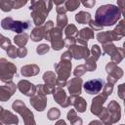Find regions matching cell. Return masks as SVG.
Segmentation results:
<instances>
[{"mask_svg":"<svg viewBox=\"0 0 125 125\" xmlns=\"http://www.w3.org/2000/svg\"><path fill=\"white\" fill-rule=\"evenodd\" d=\"M121 17V11L118 6L113 4H104L100 6L95 14V21L103 27L115 24Z\"/></svg>","mask_w":125,"mask_h":125,"instance_id":"cell-1","label":"cell"},{"mask_svg":"<svg viewBox=\"0 0 125 125\" xmlns=\"http://www.w3.org/2000/svg\"><path fill=\"white\" fill-rule=\"evenodd\" d=\"M53 2L52 1H31L29 10L31 11V18L33 21V23L35 26H42L45 24L46 18L49 14V12L53 8Z\"/></svg>","mask_w":125,"mask_h":125,"instance_id":"cell-2","label":"cell"},{"mask_svg":"<svg viewBox=\"0 0 125 125\" xmlns=\"http://www.w3.org/2000/svg\"><path fill=\"white\" fill-rule=\"evenodd\" d=\"M71 61L61 60L60 62L54 64L55 71L57 73V86L63 88L67 85V79L70 76L71 70Z\"/></svg>","mask_w":125,"mask_h":125,"instance_id":"cell-3","label":"cell"},{"mask_svg":"<svg viewBox=\"0 0 125 125\" xmlns=\"http://www.w3.org/2000/svg\"><path fill=\"white\" fill-rule=\"evenodd\" d=\"M12 108L22 117L24 125H36L32 111L26 107L25 104L22 101H21V100L14 101L12 104Z\"/></svg>","mask_w":125,"mask_h":125,"instance_id":"cell-4","label":"cell"},{"mask_svg":"<svg viewBox=\"0 0 125 125\" xmlns=\"http://www.w3.org/2000/svg\"><path fill=\"white\" fill-rule=\"evenodd\" d=\"M15 74L17 75V66L4 58L0 59V80L8 83L12 81Z\"/></svg>","mask_w":125,"mask_h":125,"instance_id":"cell-5","label":"cell"},{"mask_svg":"<svg viewBox=\"0 0 125 125\" xmlns=\"http://www.w3.org/2000/svg\"><path fill=\"white\" fill-rule=\"evenodd\" d=\"M105 71L107 73V78L106 81L115 83L117 82V80H119L122 76H123V69L121 67H119L115 62H107L105 65Z\"/></svg>","mask_w":125,"mask_h":125,"instance_id":"cell-6","label":"cell"},{"mask_svg":"<svg viewBox=\"0 0 125 125\" xmlns=\"http://www.w3.org/2000/svg\"><path fill=\"white\" fill-rule=\"evenodd\" d=\"M51 47L55 51H60L65 46V42L62 39V30L58 28L57 26L51 32Z\"/></svg>","mask_w":125,"mask_h":125,"instance_id":"cell-7","label":"cell"},{"mask_svg":"<svg viewBox=\"0 0 125 125\" xmlns=\"http://www.w3.org/2000/svg\"><path fill=\"white\" fill-rule=\"evenodd\" d=\"M104 80L101 78H96V79H91L89 81H86L83 85L84 90L87 94L89 95H96L99 94L102 89L104 88Z\"/></svg>","mask_w":125,"mask_h":125,"instance_id":"cell-8","label":"cell"},{"mask_svg":"<svg viewBox=\"0 0 125 125\" xmlns=\"http://www.w3.org/2000/svg\"><path fill=\"white\" fill-rule=\"evenodd\" d=\"M53 97H54L55 102L62 107H67L71 104L70 96H67L65 91L62 87H59V86L56 87V89L53 93Z\"/></svg>","mask_w":125,"mask_h":125,"instance_id":"cell-9","label":"cell"},{"mask_svg":"<svg viewBox=\"0 0 125 125\" xmlns=\"http://www.w3.org/2000/svg\"><path fill=\"white\" fill-rule=\"evenodd\" d=\"M68 51L71 53L72 58L75 60H87L91 55V52L88 49V47L77 44L68 47Z\"/></svg>","mask_w":125,"mask_h":125,"instance_id":"cell-10","label":"cell"},{"mask_svg":"<svg viewBox=\"0 0 125 125\" xmlns=\"http://www.w3.org/2000/svg\"><path fill=\"white\" fill-rule=\"evenodd\" d=\"M17 88H18V86L13 81H10L8 83L1 85L0 86V101L1 102L8 101L15 94Z\"/></svg>","mask_w":125,"mask_h":125,"instance_id":"cell-11","label":"cell"},{"mask_svg":"<svg viewBox=\"0 0 125 125\" xmlns=\"http://www.w3.org/2000/svg\"><path fill=\"white\" fill-rule=\"evenodd\" d=\"M29 103L31 106L37 111H43L47 105V98L45 95L36 92L35 95L29 99Z\"/></svg>","mask_w":125,"mask_h":125,"instance_id":"cell-12","label":"cell"},{"mask_svg":"<svg viewBox=\"0 0 125 125\" xmlns=\"http://www.w3.org/2000/svg\"><path fill=\"white\" fill-rule=\"evenodd\" d=\"M18 89L20 90V92L27 97H32L35 95L36 93V85L32 84L31 82L27 81V80H20L17 84Z\"/></svg>","mask_w":125,"mask_h":125,"instance_id":"cell-13","label":"cell"},{"mask_svg":"<svg viewBox=\"0 0 125 125\" xmlns=\"http://www.w3.org/2000/svg\"><path fill=\"white\" fill-rule=\"evenodd\" d=\"M107 97H105L103 94H100L98 96H96L93 100H92V104H91V112L94 115L99 116L103 110V105L104 104V102L106 101Z\"/></svg>","mask_w":125,"mask_h":125,"instance_id":"cell-14","label":"cell"},{"mask_svg":"<svg viewBox=\"0 0 125 125\" xmlns=\"http://www.w3.org/2000/svg\"><path fill=\"white\" fill-rule=\"evenodd\" d=\"M83 81L80 77H74L67 82V89L70 96H79L82 91Z\"/></svg>","mask_w":125,"mask_h":125,"instance_id":"cell-15","label":"cell"},{"mask_svg":"<svg viewBox=\"0 0 125 125\" xmlns=\"http://www.w3.org/2000/svg\"><path fill=\"white\" fill-rule=\"evenodd\" d=\"M94 36H95L94 31H93L90 27H84V28H82V29H80V30L78 31L76 40H77V42H78L79 44H81L82 46L87 47V46H88V40L93 39Z\"/></svg>","mask_w":125,"mask_h":125,"instance_id":"cell-16","label":"cell"},{"mask_svg":"<svg viewBox=\"0 0 125 125\" xmlns=\"http://www.w3.org/2000/svg\"><path fill=\"white\" fill-rule=\"evenodd\" d=\"M0 120L5 125H17L19 124V118L9 110L0 107Z\"/></svg>","mask_w":125,"mask_h":125,"instance_id":"cell-17","label":"cell"},{"mask_svg":"<svg viewBox=\"0 0 125 125\" xmlns=\"http://www.w3.org/2000/svg\"><path fill=\"white\" fill-rule=\"evenodd\" d=\"M121 38H119L113 30H108V31H102L97 34V40L104 44L107 43H112V41H119Z\"/></svg>","mask_w":125,"mask_h":125,"instance_id":"cell-18","label":"cell"},{"mask_svg":"<svg viewBox=\"0 0 125 125\" xmlns=\"http://www.w3.org/2000/svg\"><path fill=\"white\" fill-rule=\"evenodd\" d=\"M108 111H109V114H110V117H111V121L112 123H117L120 118H121V108H120V104L112 100L109 102L108 105L106 106Z\"/></svg>","mask_w":125,"mask_h":125,"instance_id":"cell-19","label":"cell"},{"mask_svg":"<svg viewBox=\"0 0 125 125\" xmlns=\"http://www.w3.org/2000/svg\"><path fill=\"white\" fill-rule=\"evenodd\" d=\"M71 104L74 106L75 110L78 112H84L87 107V102L80 96H70Z\"/></svg>","mask_w":125,"mask_h":125,"instance_id":"cell-20","label":"cell"},{"mask_svg":"<svg viewBox=\"0 0 125 125\" xmlns=\"http://www.w3.org/2000/svg\"><path fill=\"white\" fill-rule=\"evenodd\" d=\"M40 72V68L37 64H26L23 65L21 68V74L24 77H31V76H35Z\"/></svg>","mask_w":125,"mask_h":125,"instance_id":"cell-21","label":"cell"},{"mask_svg":"<svg viewBox=\"0 0 125 125\" xmlns=\"http://www.w3.org/2000/svg\"><path fill=\"white\" fill-rule=\"evenodd\" d=\"M31 22L29 21H14L13 26H12V31L18 33V34H21L23 33V31H25L26 29H28L30 27Z\"/></svg>","mask_w":125,"mask_h":125,"instance_id":"cell-22","label":"cell"},{"mask_svg":"<svg viewBox=\"0 0 125 125\" xmlns=\"http://www.w3.org/2000/svg\"><path fill=\"white\" fill-rule=\"evenodd\" d=\"M44 36H45V29H44V25L42 26H35L31 33H30V38L33 42H39L41 40L44 39Z\"/></svg>","mask_w":125,"mask_h":125,"instance_id":"cell-23","label":"cell"},{"mask_svg":"<svg viewBox=\"0 0 125 125\" xmlns=\"http://www.w3.org/2000/svg\"><path fill=\"white\" fill-rule=\"evenodd\" d=\"M43 80H44V83L50 87H53V88H56L57 87V76L55 74V72L53 71H46L44 74H43Z\"/></svg>","mask_w":125,"mask_h":125,"instance_id":"cell-24","label":"cell"},{"mask_svg":"<svg viewBox=\"0 0 125 125\" xmlns=\"http://www.w3.org/2000/svg\"><path fill=\"white\" fill-rule=\"evenodd\" d=\"M75 21L80 23V24H86L89 23L92 19H91V14L85 11H80L75 15Z\"/></svg>","mask_w":125,"mask_h":125,"instance_id":"cell-25","label":"cell"},{"mask_svg":"<svg viewBox=\"0 0 125 125\" xmlns=\"http://www.w3.org/2000/svg\"><path fill=\"white\" fill-rule=\"evenodd\" d=\"M67 119L71 125H82L83 124L82 118L77 115L75 109H70L67 112Z\"/></svg>","mask_w":125,"mask_h":125,"instance_id":"cell-26","label":"cell"},{"mask_svg":"<svg viewBox=\"0 0 125 125\" xmlns=\"http://www.w3.org/2000/svg\"><path fill=\"white\" fill-rule=\"evenodd\" d=\"M124 58H125V50L123 48H117L115 50V52L110 56L111 62H115L116 64H118L119 62H121Z\"/></svg>","mask_w":125,"mask_h":125,"instance_id":"cell-27","label":"cell"},{"mask_svg":"<svg viewBox=\"0 0 125 125\" xmlns=\"http://www.w3.org/2000/svg\"><path fill=\"white\" fill-rule=\"evenodd\" d=\"M27 41H28V34L25 33V32H23V33H21V34H17V35H15V37H14V42H15L16 45H18L20 48H21V47H24V46L26 45Z\"/></svg>","mask_w":125,"mask_h":125,"instance_id":"cell-28","label":"cell"},{"mask_svg":"<svg viewBox=\"0 0 125 125\" xmlns=\"http://www.w3.org/2000/svg\"><path fill=\"white\" fill-rule=\"evenodd\" d=\"M101 121L104 123V125H108V124H113L112 121H111V117H110V114H109V111L107 109V107H104L101 114L99 115Z\"/></svg>","mask_w":125,"mask_h":125,"instance_id":"cell-29","label":"cell"},{"mask_svg":"<svg viewBox=\"0 0 125 125\" xmlns=\"http://www.w3.org/2000/svg\"><path fill=\"white\" fill-rule=\"evenodd\" d=\"M113 31L115 32V34H116L119 38L125 37V21H124V20L119 21L118 23H117V25L114 27Z\"/></svg>","mask_w":125,"mask_h":125,"instance_id":"cell-30","label":"cell"},{"mask_svg":"<svg viewBox=\"0 0 125 125\" xmlns=\"http://www.w3.org/2000/svg\"><path fill=\"white\" fill-rule=\"evenodd\" d=\"M68 19L66 17V15H58L57 17V27L60 28L61 30H62L63 28H65L68 24Z\"/></svg>","mask_w":125,"mask_h":125,"instance_id":"cell-31","label":"cell"},{"mask_svg":"<svg viewBox=\"0 0 125 125\" xmlns=\"http://www.w3.org/2000/svg\"><path fill=\"white\" fill-rule=\"evenodd\" d=\"M64 34H65V37H77L78 29L74 24L70 23L64 28Z\"/></svg>","mask_w":125,"mask_h":125,"instance_id":"cell-32","label":"cell"},{"mask_svg":"<svg viewBox=\"0 0 125 125\" xmlns=\"http://www.w3.org/2000/svg\"><path fill=\"white\" fill-rule=\"evenodd\" d=\"M44 29H45V36H44V39L47 40V41H50L51 40V32L52 30L54 29V22L52 21H48L45 22L44 24Z\"/></svg>","mask_w":125,"mask_h":125,"instance_id":"cell-33","label":"cell"},{"mask_svg":"<svg viewBox=\"0 0 125 125\" xmlns=\"http://www.w3.org/2000/svg\"><path fill=\"white\" fill-rule=\"evenodd\" d=\"M15 1L13 0H1L0 1V9L3 12H10L12 9H14Z\"/></svg>","mask_w":125,"mask_h":125,"instance_id":"cell-34","label":"cell"},{"mask_svg":"<svg viewBox=\"0 0 125 125\" xmlns=\"http://www.w3.org/2000/svg\"><path fill=\"white\" fill-rule=\"evenodd\" d=\"M117 49V47L113 44V43H107V44H104L103 45V54L102 56H104V55H109L111 56L115 50Z\"/></svg>","mask_w":125,"mask_h":125,"instance_id":"cell-35","label":"cell"},{"mask_svg":"<svg viewBox=\"0 0 125 125\" xmlns=\"http://www.w3.org/2000/svg\"><path fill=\"white\" fill-rule=\"evenodd\" d=\"M80 4H81V2L78 1V0H67L64 3V7L66 8L67 11L73 12V11H75L79 7Z\"/></svg>","mask_w":125,"mask_h":125,"instance_id":"cell-36","label":"cell"},{"mask_svg":"<svg viewBox=\"0 0 125 125\" xmlns=\"http://www.w3.org/2000/svg\"><path fill=\"white\" fill-rule=\"evenodd\" d=\"M61 116V111L57 107H51L47 112V117L49 120H56Z\"/></svg>","mask_w":125,"mask_h":125,"instance_id":"cell-37","label":"cell"},{"mask_svg":"<svg viewBox=\"0 0 125 125\" xmlns=\"http://www.w3.org/2000/svg\"><path fill=\"white\" fill-rule=\"evenodd\" d=\"M90 52H91V55H90V58H92L94 61H98L99 60V58L101 57V55H102V52H101V48L98 46V45H93L92 46V48H91V50H90Z\"/></svg>","mask_w":125,"mask_h":125,"instance_id":"cell-38","label":"cell"},{"mask_svg":"<svg viewBox=\"0 0 125 125\" xmlns=\"http://www.w3.org/2000/svg\"><path fill=\"white\" fill-rule=\"evenodd\" d=\"M13 23H14V20H13L11 17L4 18V19L1 21V26H2V28L5 29V30H12Z\"/></svg>","mask_w":125,"mask_h":125,"instance_id":"cell-39","label":"cell"},{"mask_svg":"<svg viewBox=\"0 0 125 125\" xmlns=\"http://www.w3.org/2000/svg\"><path fill=\"white\" fill-rule=\"evenodd\" d=\"M85 66L87 68V71H95L97 68V62L94 61L92 58H88L87 60H85Z\"/></svg>","mask_w":125,"mask_h":125,"instance_id":"cell-40","label":"cell"},{"mask_svg":"<svg viewBox=\"0 0 125 125\" xmlns=\"http://www.w3.org/2000/svg\"><path fill=\"white\" fill-rule=\"evenodd\" d=\"M113 85L114 83L112 82H109V81H106V83L104 84V88H103V95H104L105 97H108L112 94V91H113Z\"/></svg>","mask_w":125,"mask_h":125,"instance_id":"cell-41","label":"cell"},{"mask_svg":"<svg viewBox=\"0 0 125 125\" xmlns=\"http://www.w3.org/2000/svg\"><path fill=\"white\" fill-rule=\"evenodd\" d=\"M86 71H87V68H86L85 64H79L74 68L73 74L75 77H81L82 75H84L86 73Z\"/></svg>","mask_w":125,"mask_h":125,"instance_id":"cell-42","label":"cell"},{"mask_svg":"<svg viewBox=\"0 0 125 125\" xmlns=\"http://www.w3.org/2000/svg\"><path fill=\"white\" fill-rule=\"evenodd\" d=\"M11 46V40L7 37H5L4 35H0V47L3 50H6Z\"/></svg>","mask_w":125,"mask_h":125,"instance_id":"cell-43","label":"cell"},{"mask_svg":"<svg viewBox=\"0 0 125 125\" xmlns=\"http://www.w3.org/2000/svg\"><path fill=\"white\" fill-rule=\"evenodd\" d=\"M50 50V47L47 44H40L36 47V52L38 55H45Z\"/></svg>","mask_w":125,"mask_h":125,"instance_id":"cell-44","label":"cell"},{"mask_svg":"<svg viewBox=\"0 0 125 125\" xmlns=\"http://www.w3.org/2000/svg\"><path fill=\"white\" fill-rule=\"evenodd\" d=\"M7 55H8V57L11 58V59H16V58L18 57V49H17L15 46L11 45V46L7 49Z\"/></svg>","mask_w":125,"mask_h":125,"instance_id":"cell-45","label":"cell"},{"mask_svg":"<svg viewBox=\"0 0 125 125\" xmlns=\"http://www.w3.org/2000/svg\"><path fill=\"white\" fill-rule=\"evenodd\" d=\"M117 94L121 100H123V101L125 100V83H121L120 85H118Z\"/></svg>","mask_w":125,"mask_h":125,"instance_id":"cell-46","label":"cell"},{"mask_svg":"<svg viewBox=\"0 0 125 125\" xmlns=\"http://www.w3.org/2000/svg\"><path fill=\"white\" fill-rule=\"evenodd\" d=\"M89 25H90V28H91L93 31H94V30H95V31H100V30H103V28H104L102 25H100L98 22H96L95 20H92V21L89 22Z\"/></svg>","mask_w":125,"mask_h":125,"instance_id":"cell-47","label":"cell"},{"mask_svg":"<svg viewBox=\"0 0 125 125\" xmlns=\"http://www.w3.org/2000/svg\"><path fill=\"white\" fill-rule=\"evenodd\" d=\"M64 42H65V46L68 48L72 45H75L77 40H76V37H65Z\"/></svg>","mask_w":125,"mask_h":125,"instance_id":"cell-48","label":"cell"},{"mask_svg":"<svg viewBox=\"0 0 125 125\" xmlns=\"http://www.w3.org/2000/svg\"><path fill=\"white\" fill-rule=\"evenodd\" d=\"M117 6H118V8L120 9L121 15L123 16L124 21H125V0H123V1H121V0L117 1Z\"/></svg>","mask_w":125,"mask_h":125,"instance_id":"cell-49","label":"cell"},{"mask_svg":"<svg viewBox=\"0 0 125 125\" xmlns=\"http://www.w3.org/2000/svg\"><path fill=\"white\" fill-rule=\"evenodd\" d=\"M27 55V49L25 47H21L18 49V58H24Z\"/></svg>","mask_w":125,"mask_h":125,"instance_id":"cell-50","label":"cell"},{"mask_svg":"<svg viewBox=\"0 0 125 125\" xmlns=\"http://www.w3.org/2000/svg\"><path fill=\"white\" fill-rule=\"evenodd\" d=\"M26 3H27L26 0H16L15 4H14V9H20V8L23 7Z\"/></svg>","mask_w":125,"mask_h":125,"instance_id":"cell-51","label":"cell"},{"mask_svg":"<svg viewBox=\"0 0 125 125\" xmlns=\"http://www.w3.org/2000/svg\"><path fill=\"white\" fill-rule=\"evenodd\" d=\"M82 4L86 8H93L96 4V1L95 0H86V1H82Z\"/></svg>","mask_w":125,"mask_h":125,"instance_id":"cell-52","label":"cell"},{"mask_svg":"<svg viewBox=\"0 0 125 125\" xmlns=\"http://www.w3.org/2000/svg\"><path fill=\"white\" fill-rule=\"evenodd\" d=\"M71 59H72V55H71V53L67 50V51H65L62 56H61V60H67V61H71Z\"/></svg>","mask_w":125,"mask_h":125,"instance_id":"cell-53","label":"cell"},{"mask_svg":"<svg viewBox=\"0 0 125 125\" xmlns=\"http://www.w3.org/2000/svg\"><path fill=\"white\" fill-rule=\"evenodd\" d=\"M56 11H57L58 15H65V13L67 12V10L64 6H58L56 8Z\"/></svg>","mask_w":125,"mask_h":125,"instance_id":"cell-54","label":"cell"},{"mask_svg":"<svg viewBox=\"0 0 125 125\" xmlns=\"http://www.w3.org/2000/svg\"><path fill=\"white\" fill-rule=\"evenodd\" d=\"M89 125H104V123L100 120H93L89 123Z\"/></svg>","mask_w":125,"mask_h":125,"instance_id":"cell-55","label":"cell"},{"mask_svg":"<svg viewBox=\"0 0 125 125\" xmlns=\"http://www.w3.org/2000/svg\"><path fill=\"white\" fill-rule=\"evenodd\" d=\"M55 125H66V123H65V121H64V120L60 119V120H58V121L55 123Z\"/></svg>","mask_w":125,"mask_h":125,"instance_id":"cell-56","label":"cell"},{"mask_svg":"<svg viewBox=\"0 0 125 125\" xmlns=\"http://www.w3.org/2000/svg\"><path fill=\"white\" fill-rule=\"evenodd\" d=\"M53 3H54L55 5H57V7H58V6L62 5V4H63V3H65V2H64L63 0H62V1H55V2H53Z\"/></svg>","mask_w":125,"mask_h":125,"instance_id":"cell-57","label":"cell"},{"mask_svg":"<svg viewBox=\"0 0 125 125\" xmlns=\"http://www.w3.org/2000/svg\"><path fill=\"white\" fill-rule=\"evenodd\" d=\"M122 48H123V49H124V50H125V42H124V43H123V47H122Z\"/></svg>","mask_w":125,"mask_h":125,"instance_id":"cell-58","label":"cell"},{"mask_svg":"<svg viewBox=\"0 0 125 125\" xmlns=\"http://www.w3.org/2000/svg\"><path fill=\"white\" fill-rule=\"evenodd\" d=\"M124 105H125V100H124Z\"/></svg>","mask_w":125,"mask_h":125,"instance_id":"cell-59","label":"cell"},{"mask_svg":"<svg viewBox=\"0 0 125 125\" xmlns=\"http://www.w3.org/2000/svg\"><path fill=\"white\" fill-rule=\"evenodd\" d=\"M120 125H125V124H120Z\"/></svg>","mask_w":125,"mask_h":125,"instance_id":"cell-60","label":"cell"},{"mask_svg":"<svg viewBox=\"0 0 125 125\" xmlns=\"http://www.w3.org/2000/svg\"><path fill=\"white\" fill-rule=\"evenodd\" d=\"M108 125H112V124H108Z\"/></svg>","mask_w":125,"mask_h":125,"instance_id":"cell-61","label":"cell"},{"mask_svg":"<svg viewBox=\"0 0 125 125\" xmlns=\"http://www.w3.org/2000/svg\"><path fill=\"white\" fill-rule=\"evenodd\" d=\"M124 111H125V109H124Z\"/></svg>","mask_w":125,"mask_h":125,"instance_id":"cell-62","label":"cell"}]
</instances>
